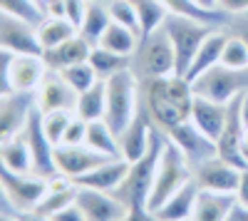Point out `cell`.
Wrapping results in <instances>:
<instances>
[{
    "label": "cell",
    "instance_id": "cell-1",
    "mask_svg": "<svg viewBox=\"0 0 248 221\" xmlns=\"http://www.w3.org/2000/svg\"><path fill=\"white\" fill-rule=\"evenodd\" d=\"M191 105H194V92L184 77L174 75L164 79H152L149 112L161 129L169 132L171 127L191 119Z\"/></svg>",
    "mask_w": 248,
    "mask_h": 221
},
{
    "label": "cell",
    "instance_id": "cell-2",
    "mask_svg": "<svg viewBox=\"0 0 248 221\" xmlns=\"http://www.w3.org/2000/svg\"><path fill=\"white\" fill-rule=\"evenodd\" d=\"M191 179H194V169L186 162L181 149L171 139H164V147H161L159 162H156V172H154V184H152V191L147 199V211L154 214L171 194H176Z\"/></svg>",
    "mask_w": 248,
    "mask_h": 221
},
{
    "label": "cell",
    "instance_id": "cell-3",
    "mask_svg": "<svg viewBox=\"0 0 248 221\" xmlns=\"http://www.w3.org/2000/svg\"><path fill=\"white\" fill-rule=\"evenodd\" d=\"M107 85V112L105 122L117 132V137L132 125V119L139 112V87H137V75L132 67L119 70L112 77L105 79Z\"/></svg>",
    "mask_w": 248,
    "mask_h": 221
},
{
    "label": "cell",
    "instance_id": "cell-4",
    "mask_svg": "<svg viewBox=\"0 0 248 221\" xmlns=\"http://www.w3.org/2000/svg\"><path fill=\"white\" fill-rule=\"evenodd\" d=\"M161 147H164V137L154 132L149 152L144 154L139 162H134L129 167V174L124 176V182L114 191L134 214H144V211H147V199H149V191H152V184H154V172H156V162H159Z\"/></svg>",
    "mask_w": 248,
    "mask_h": 221
},
{
    "label": "cell",
    "instance_id": "cell-5",
    "mask_svg": "<svg viewBox=\"0 0 248 221\" xmlns=\"http://www.w3.org/2000/svg\"><path fill=\"white\" fill-rule=\"evenodd\" d=\"M164 30H167L171 45H174V55H176V75L184 77L189 70L191 60L196 55V50L201 47V43L214 32V28L209 23H201L189 15H176L169 13V17L164 20Z\"/></svg>",
    "mask_w": 248,
    "mask_h": 221
},
{
    "label": "cell",
    "instance_id": "cell-6",
    "mask_svg": "<svg viewBox=\"0 0 248 221\" xmlns=\"http://www.w3.org/2000/svg\"><path fill=\"white\" fill-rule=\"evenodd\" d=\"M137 70L144 79H164L176 75V55L174 45L164 30V25L147 37H141L137 50Z\"/></svg>",
    "mask_w": 248,
    "mask_h": 221
},
{
    "label": "cell",
    "instance_id": "cell-7",
    "mask_svg": "<svg viewBox=\"0 0 248 221\" xmlns=\"http://www.w3.org/2000/svg\"><path fill=\"white\" fill-rule=\"evenodd\" d=\"M246 70H231L226 65H214L211 70H206L203 75H199L194 82H191V92L194 95H201L206 99H214V102H221V105H229L233 97H238L246 85V77H243Z\"/></svg>",
    "mask_w": 248,
    "mask_h": 221
},
{
    "label": "cell",
    "instance_id": "cell-8",
    "mask_svg": "<svg viewBox=\"0 0 248 221\" xmlns=\"http://www.w3.org/2000/svg\"><path fill=\"white\" fill-rule=\"evenodd\" d=\"M75 204L82 209L87 221H124L132 214V209L114 191H99L87 187H77Z\"/></svg>",
    "mask_w": 248,
    "mask_h": 221
},
{
    "label": "cell",
    "instance_id": "cell-9",
    "mask_svg": "<svg viewBox=\"0 0 248 221\" xmlns=\"http://www.w3.org/2000/svg\"><path fill=\"white\" fill-rule=\"evenodd\" d=\"M23 134H25L28 144H30V152H32V172L37 176H43V179L60 176L57 167H55V144L50 142V137L43 129V114H40L37 107L32 110Z\"/></svg>",
    "mask_w": 248,
    "mask_h": 221
},
{
    "label": "cell",
    "instance_id": "cell-10",
    "mask_svg": "<svg viewBox=\"0 0 248 221\" xmlns=\"http://www.w3.org/2000/svg\"><path fill=\"white\" fill-rule=\"evenodd\" d=\"M167 137L171 139V142L181 149V154L186 157V162L194 167H199L201 162H206V159L211 157H218V147L211 137H206L191 119H186V122L171 127L167 132Z\"/></svg>",
    "mask_w": 248,
    "mask_h": 221
},
{
    "label": "cell",
    "instance_id": "cell-11",
    "mask_svg": "<svg viewBox=\"0 0 248 221\" xmlns=\"http://www.w3.org/2000/svg\"><path fill=\"white\" fill-rule=\"evenodd\" d=\"M0 179L13 199V206L17 209V214L23 211H32L37 206V202L43 199L50 179H43L37 174H20V172H10L0 164Z\"/></svg>",
    "mask_w": 248,
    "mask_h": 221
},
{
    "label": "cell",
    "instance_id": "cell-12",
    "mask_svg": "<svg viewBox=\"0 0 248 221\" xmlns=\"http://www.w3.org/2000/svg\"><path fill=\"white\" fill-rule=\"evenodd\" d=\"M77 92L70 87V82L62 77L57 70L45 72L43 82H40L37 92H35V105L40 112H75L77 107Z\"/></svg>",
    "mask_w": 248,
    "mask_h": 221
},
{
    "label": "cell",
    "instance_id": "cell-13",
    "mask_svg": "<svg viewBox=\"0 0 248 221\" xmlns=\"http://www.w3.org/2000/svg\"><path fill=\"white\" fill-rule=\"evenodd\" d=\"M35 107V95L28 92H13L0 99V144L23 134Z\"/></svg>",
    "mask_w": 248,
    "mask_h": 221
},
{
    "label": "cell",
    "instance_id": "cell-14",
    "mask_svg": "<svg viewBox=\"0 0 248 221\" xmlns=\"http://www.w3.org/2000/svg\"><path fill=\"white\" fill-rule=\"evenodd\" d=\"M107 159H112V157L99 154L87 144H57L55 147L57 174L67 176V179H77L82 174H87L90 169L99 167L102 162H107Z\"/></svg>",
    "mask_w": 248,
    "mask_h": 221
},
{
    "label": "cell",
    "instance_id": "cell-15",
    "mask_svg": "<svg viewBox=\"0 0 248 221\" xmlns=\"http://www.w3.org/2000/svg\"><path fill=\"white\" fill-rule=\"evenodd\" d=\"M238 179H241V169H236L229 162H223L221 157H211V159H206V162H201L199 167H194V182L199 184V189L236 194Z\"/></svg>",
    "mask_w": 248,
    "mask_h": 221
},
{
    "label": "cell",
    "instance_id": "cell-16",
    "mask_svg": "<svg viewBox=\"0 0 248 221\" xmlns=\"http://www.w3.org/2000/svg\"><path fill=\"white\" fill-rule=\"evenodd\" d=\"M0 47L15 55H43L35 28L5 13H0Z\"/></svg>",
    "mask_w": 248,
    "mask_h": 221
},
{
    "label": "cell",
    "instance_id": "cell-17",
    "mask_svg": "<svg viewBox=\"0 0 248 221\" xmlns=\"http://www.w3.org/2000/svg\"><path fill=\"white\" fill-rule=\"evenodd\" d=\"M149 110H139L137 117L132 119V125L119 134V152L122 159H127L129 164L139 162V159L149 152L152 147V137H154V127L149 119Z\"/></svg>",
    "mask_w": 248,
    "mask_h": 221
},
{
    "label": "cell",
    "instance_id": "cell-18",
    "mask_svg": "<svg viewBox=\"0 0 248 221\" xmlns=\"http://www.w3.org/2000/svg\"><path fill=\"white\" fill-rule=\"evenodd\" d=\"M129 162L127 159H107V162H102L99 167L90 169L87 174H82L72 182L77 187H87V189H99V191H117L119 184L124 182V176L129 174Z\"/></svg>",
    "mask_w": 248,
    "mask_h": 221
},
{
    "label": "cell",
    "instance_id": "cell-19",
    "mask_svg": "<svg viewBox=\"0 0 248 221\" xmlns=\"http://www.w3.org/2000/svg\"><path fill=\"white\" fill-rule=\"evenodd\" d=\"M236 204H238L236 194L199 189L191 221H229V216H231Z\"/></svg>",
    "mask_w": 248,
    "mask_h": 221
},
{
    "label": "cell",
    "instance_id": "cell-20",
    "mask_svg": "<svg viewBox=\"0 0 248 221\" xmlns=\"http://www.w3.org/2000/svg\"><path fill=\"white\" fill-rule=\"evenodd\" d=\"M226 117H229V105L214 102V99H206L201 95H194V105H191V122L206 134L211 137L214 142L221 137Z\"/></svg>",
    "mask_w": 248,
    "mask_h": 221
},
{
    "label": "cell",
    "instance_id": "cell-21",
    "mask_svg": "<svg viewBox=\"0 0 248 221\" xmlns=\"http://www.w3.org/2000/svg\"><path fill=\"white\" fill-rule=\"evenodd\" d=\"M45 72H47V65H45L43 55H15V60H13V90L35 95Z\"/></svg>",
    "mask_w": 248,
    "mask_h": 221
},
{
    "label": "cell",
    "instance_id": "cell-22",
    "mask_svg": "<svg viewBox=\"0 0 248 221\" xmlns=\"http://www.w3.org/2000/svg\"><path fill=\"white\" fill-rule=\"evenodd\" d=\"M75 199H77V184L72 182V179H67V176L60 174V176L50 179V184H47L43 199L37 202V206H35L32 211L43 214V216H55V214H60L62 209L72 206Z\"/></svg>",
    "mask_w": 248,
    "mask_h": 221
},
{
    "label": "cell",
    "instance_id": "cell-23",
    "mask_svg": "<svg viewBox=\"0 0 248 221\" xmlns=\"http://www.w3.org/2000/svg\"><path fill=\"white\" fill-rule=\"evenodd\" d=\"M90 50H92V45L77 32L70 40H65V43H60V45H55L50 50H43V60H45V65L50 70H65L70 65L85 63V60L90 57Z\"/></svg>",
    "mask_w": 248,
    "mask_h": 221
},
{
    "label": "cell",
    "instance_id": "cell-24",
    "mask_svg": "<svg viewBox=\"0 0 248 221\" xmlns=\"http://www.w3.org/2000/svg\"><path fill=\"white\" fill-rule=\"evenodd\" d=\"M196 194H199V184L191 179V182H186L176 194H171L167 202L154 211V219L156 221H191Z\"/></svg>",
    "mask_w": 248,
    "mask_h": 221
},
{
    "label": "cell",
    "instance_id": "cell-25",
    "mask_svg": "<svg viewBox=\"0 0 248 221\" xmlns=\"http://www.w3.org/2000/svg\"><path fill=\"white\" fill-rule=\"evenodd\" d=\"M223 43H226V35H223V32H216V30L203 40L201 47H199V50H196V55H194V60H191L189 70H186V75H184L186 82L191 85L199 75H203L206 70H211L214 65H218V63H221V50H223Z\"/></svg>",
    "mask_w": 248,
    "mask_h": 221
},
{
    "label": "cell",
    "instance_id": "cell-26",
    "mask_svg": "<svg viewBox=\"0 0 248 221\" xmlns=\"http://www.w3.org/2000/svg\"><path fill=\"white\" fill-rule=\"evenodd\" d=\"M25 132V129H23ZM0 164L10 172H20V174H35L32 172V152L25 134H17L8 142L0 144Z\"/></svg>",
    "mask_w": 248,
    "mask_h": 221
},
{
    "label": "cell",
    "instance_id": "cell-27",
    "mask_svg": "<svg viewBox=\"0 0 248 221\" xmlns=\"http://www.w3.org/2000/svg\"><path fill=\"white\" fill-rule=\"evenodd\" d=\"M105 112H107V85L105 79H97L90 90L79 92L75 114L82 117L85 122H97V119H105Z\"/></svg>",
    "mask_w": 248,
    "mask_h": 221
},
{
    "label": "cell",
    "instance_id": "cell-28",
    "mask_svg": "<svg viewBox=\"0 0 248 221\" xmlns=\"http://www.w3.org/2000/svg\"><path fill=\"white\" fill-rule=\"evenodd\" d=\"M139 43H141V35L134 32L132 28L127 25H119V23H109V28L105 30V35L99 37V43L102 47H107L117 55H124V57H132L137 50H139Z\"/></svg>",
    "mask_w": 248,
    "mask_h": 221
},
{
    "label": "cell",
    "instance_id": "cell-29",
    "mask_svg": "<svg viewBox=\"0 0 248 221\" xmlns=\"http://www.w3.org/2000/svg\"><path fill=\"white\" fill-rule=\"evenodd\" d=\"M85 144L92 147V149L99 152V154H105V157H112V159H119V157H122V152H119V137H117V132L105 122V119L87 122Z\"/></svg>",
    "mask_w": 248,
    "mask_h": 221
},
{
    "label": "cell",
    "instance_id": "cell-30",
    "mask_svg": "<svg viewBox=\"0 0 248 221\" xmlns=\"http://www.w3.org/2000/svg\"><path fill=\"white\" fill-rule=\"evenodd\" d=\"M112 23V15H109V3H90L87 5V13H85V20L79 25V35L87 40L90 45H97L99 37L105 35V30L109 28Z\"/></svg>",
    "mask_w": 248,
    "mask_h": 221
},
{
    "label": "cell",
    "instance_id": "cell-31",
    "mask_svg": "<svg viewBox=\"0 0 248 221\" xmlns=\"http://www.w3.org/2000/svg\"><path fill=\"white\" fill-rule=\"evenodd\" d=\"M35 32H37V40H40V47L50 50V47H55L60 43H65V40H70L72 35H77V28L65 17L47 15L43 23L35 28Z\"/></svg>",
    "mask_w": 248,
    "mask_h": 221
},
{
    "label": "cell",
    "instance_id": "cell-32",
    "mask_svg": "<svg viewBox=\"0 0 248 221\" xmlns=\"http://www.w3.org/2000/svg\"><path fill=\"white\" fill-rule=\"evenodd\" d=\"M134 5V13L139 17V28H141V37H147L149 32L159 30L164 25V20L169 17V8L161 0H129Z\"/></svg>",
    "mask_w": 248,
    "mask_h": 221
},
{
    "label": "cell",
    "instance_id": "cell-33",
    "mask_svg": "<svg viewBox=\"0 0 248 221\" xmlns=\"http://www.w3.org/2000/svg\"><path fill=\"white\" fill-rule=\"evenodd\" d=\"M87 63L94 67V72H97L99 79H107V77H112V75L119 72V70H127V67H129V57L117 55V52L102 47V45H92Z\"/></svg>",
    "mask_w": 248,
    "mask_h": 221
},
{
    "label": "cell",
    "instance_id": "cell-34",
    "mask_svg": "<svg viewBox=\"0 0 248 221\" xmlns=\"http://www.w3.org/2000/svg\"><path fill=\"white\" fill-rule=\"evenodd\" d=\"M0 13L23 20V23H28L32 28H37L47 17L43 13V8L37 5V0H0Z\"/></svg>",
    "mask_w": 248,
    "mask_h": 221
},
{
    "label": "cell",
    "instance_id": "cell-35",
    "mask_svg": "<svg viewBox=\"0 0 248 221\" xmlns=\"http://www.w3.org/2000/svg\"><path fill=\"white\" fill-rule=\"evenodd\" d=\"M57 72L67 79L70 87H72L77 95L85 92V90H90L97 79H99L97 72H94V67L87 63V60H85V63H77V65H70V67H65V70H57Z\"/></svg>",
    "mask_w": 248,
    "mask_h": 221
},
{
    "label": "cell",
    "instance_id": "cell-36",
    "mask_svg": "<svg viewBox=\"0 0 248 221\" xmlns=\"http://www.w3.org/2000/svg\"><path fill=\"white\" fill-rule=\"evenodd\" d=\"M221 65L231 67V70H248V45L241 35L226 37L223 50H221Z\"/></svg>",
    "mask_w": 248,
    "mask_h": 221
},
{
    "label": "cell",
    "instance_id": "cell-37",
    "mask_svg": "<svg viewBox=\"0 0 248 221\" xmlns=\"http://www.w3.org/2000/svg\"><path fill=\"white\" fill-rule=\"evenodd\" d=\"M164 5L169 8V13H176V15H189L194 20H201V23H218V20L223 17L221 10H203L199 8L194 0H161Z\"/></svg>",
    "mask_w": 248,
    "mask_h": 221
},
{
    "label": "cell",
    "instance_id": "cell-38",
    "mask_svg": "<svg viewBox=\"0 0 248 221\" xmlns=\"http://www.w3.org/2000/svg\"><path fill=\"white\" fill-rule=\"evenodd\" d=\"M72 117H75V112H45L43 114V129H45V134L50 137V142L55 147L62 144V137H65V129H67Z\"/></svg>",
    "mask_w": 248,
    "mask_h": 221
},
{
    "label": "cell",
    "instance_id": "cell-39",
    "mask_svg": "<svg viewBox=\"0 0 248 221\" xmlns=\"http://www.w3.org/2000/svg\"><path fill=\"white\" fill-rule=\"evenodd\" d=\"M109 15H112L114 23H119V25H127V28H132L134 32H139V35H141L139 17H137L134 5L129 3V0H112V3H109Z\"/></svg>",
    "mask_w": 248,
    "mask_h": 221
},
{
    "label": "cell",
    "instance_id": "cell-40",
    "mask_svg": "<svg viewBox=\"0 0 248 221\" xmlns=\"http://www.w3.org/2000/svg\"><path fill=\"white\" fill-rule=\"evenodd\" d=\"M13 60H15V52L0 47V99L13 95Z\"/></svg>",
    "mask_w": 248,
    "mask_h": 221
},
{
    "label": "cell",
    "instance_id": "cell-41",
    "mask_svg": "<svg viewBox=\"0 0 248 221\" xmlns=\"http://www.w3.org/2000/svg\"><path fill=\"white\" fill-rule=\"evenodd\" d=\"M85 137H87V122L82 117H72L70 125L65 129V137H62V144H85Z\"/></svg>",
    "mask_w": 248,
    "mask_h": 221
},
{
    "label": "cell",
    "instance_id": "cell-42",
    "mask_svg": "<svg viewBox=\"0 0 248 221\" xmlns=\"http://www.w3.org/2000/svg\"><path fill=\"white\" fill-rule=\"evenodd\" d=\"M87 5H90V0H65V5H62V17L70 20V23L79 30L82 20H85V13H87Z\"/></svg>",
    "mask_w": 248,
    "mask_h": 221
},
{
    "label": "cell",
    "instance_id": "cell-43",
    "mask_svg": "<svg viewBox=\"0 0 248 221\" xmlns=\"http://www.w3.org/2000/svg\"><path fill=\"white\" fill-rule=\"evenodd\" d=\"M52 219H55V221H87V216L82 214V209H79L77 204H72V206H67V209H62V211L55 214Z\"/></svg>",
    "mask_w": 248,
    "mask_h": 221
},
{
    "label": "cell",
    "instance_id": "cell-44",
    "mask_svg": "<svg viewBox=\"0 0 248 221\" xmlns=\"http://www.w3.org/2000/svg\"><path fill=\"white\" fill-rule=\"evenodd\" d=\"M218 8L223 13H248V0H218Z\"/></svg>",
    "mask_w": 248,
    "mask_h": 221
},
{
    "label": "cell",
    "instance_id": "cell-45",
    "mask_svg": "<svg viewBox=\"0 0 248 221\" xmlns=\"http://www.w3.org/2000/svg\"><path fill=\"white\" fill-rule=\"evenodd\" d=\"M236 199H238V204H241V206H248V169H241V179H238Z\"/></svg>",
    "mask_w": 248,
    "mask_h": 221
},
{
    "label": "cell",
    "instance_id": "cell-46",
    "mask_svg": "<svg viewBox=\"0 0 248 221\" xmlns=\"http://www.w3.org/2000/svg\"><path fill=\"white\" fill-rule=\"evenodd\" d=\"M0 214H17V209L13 206V199L3 184V179H0Z\"/></svg>",
    "mask_w": 248,
    "mask_h": 221
},
{
    "label": "cell",
    "instance_id": "cell-47",
    "mask_svg": "<svg viewBox=\"0 0 248 221\" xmlns=\"http://www.w3.org/2000/svg\"><path fill=\"white\" fill-rule=\"evenodd\" d=\"M238 112H241V125H243V129H248V90H246V92H241Z\"/></svg>",
    "mask_w": 248,
    "mask_h": 221
},
{
    "label": "cell",
    "instance_id": "cell-48",
    "mask_svg": "<svg viewBox=\"0 0 248 221\" xmlns=\"http://www.w3.org/2000/svg\"><path fill=\"white\" fill-rule=\"evenodd\" d=\"M20 221H55L52 216H43V214H37V211H23V214H17Z\"/></svg>",
    "mask_w": 248,
    "mask_h": 221
},
{
    "label": "cell",
    "instance_id": "cell-49",
    "mask_svg": "<svg viewBox=\"0 0 248 221\" xmlns=\"http://www.w3.org/2000/svg\"><path fill=\"white\" fill-rule=\"evenodd\" d=\"M229 221H248V206L236 204L233 211H231V216H229Z\"/></svg>",
    "mask_w": 248,
    "mask_h": 221
},
{
    "label": "cell",
    "instance_id": "cell-50",
    "mask_svg": "<svg viewBox=\"0 0 248 221\" xmlns=\"http://www.w3.org/2000/svg\"><path fill=\"white\" fill-rule=\"evenodd\" d=\"M194 3L203 10H218V0H194Z\"/></svg>",
    "mask_w": 248,
    "mask_h": 221
},
{
    "label": "cell",
    "instance_id": "cell-51",
    "mask_svg": "<svg viewBox=\"0 0 248 221\" xmlns=\"http://www.w3.org/2000/svg\"><path fill=\"white\" fill-rule=\"evenodd\" d=\"M0 221H20L17 214H0Z\"/></svg>",
    "mask_w": 248,
    "mask_h": 221
},
{
    "label": "cell",
    "instance_id": "cell-52",
    "mask_svg": "<svg viewBox=\"0 0 248 221\" xmlns=\"http://www.w3.org/2000/svg\"><path fill=\"white\" fill-rule=\"evenodd\" d=\"M241 37H243V40H246V45H248V28H246V30H243V35H241Z\"/></svg>",
    "mask_w": 248,
    "mask_h": 221
},
{
    "label": "cell",
    "instance_id": "cell-53",
    "mask_svg": "<svg viewBox=\"0 0 248 221\" xmlns=\"http://www.w3.org/2000/svg\"><path fill=\"white\" fill-rule=\"evenodd\" d=\"M90 3H112V0H90Z\"/></svg>",
    "mask_w": 248,
    "mask_h": 221
}]
</instances>
